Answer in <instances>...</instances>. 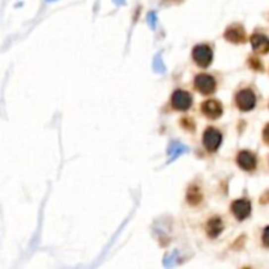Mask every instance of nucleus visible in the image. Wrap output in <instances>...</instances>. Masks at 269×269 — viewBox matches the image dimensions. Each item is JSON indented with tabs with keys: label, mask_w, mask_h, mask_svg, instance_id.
I'll return each instance as SVG.
<instances>
[{
	"label": "nucleus",
	"mask_w": 269,
	"mask_h": 269,
	"mask_svg": "<svg viewBox=\"0 0 269 269\" xmlns=\"http://www.w3.org/2000/svg\"><path fill=\"white\" fill-rule=\"evenodd\" d=\"M251 46L258 54H267L269 52V38L262 33H255L251 37Z\"/></svg>",
	"instance_id": "nucleus-10"
},
{
	"label": "nucleus",
	"mask_w": 269,
	"mask_h": 269,
	"mask_svg": "<svg viewBox=\"0 0 269 269\" xmlns=\"http://www.w3.org/2000/svg\"><path fill=\"white\" fill-rule=\"evenodd\" d=\"M224 38L227 40L228 42H232V44H243L246 41V32H244L243 26L239 25V24H234V25L228 26L226 32H224Z\"/></svg>",
	"instance_id": "nucleus-9"
},
{
	"label": "nucleus",
	"mask_w": 269,
	"mask_h": 269,
	"mask_svg": "<svg viewBox=\"0 0 269 269\" xmlns=\"http://www.w3.org/2000/svg\"><path fill=\"white\" fill-rule=\"evenodd\" d=\"M236 163L244 171H254L256 168V164H258V159H256V155L254 153H251L248 150H243L238 154Z\"/></svg>",
	"instance_id": "nucleus-8"
},
{
	"label": "nucleus",
	"mask_w": 269,
	"mask_h": 269,
	"mask_svg": "<svg viewBox=\"0 0 269 269\" xmlns=\"http://www.w3.org/2000/svg\"><path fill=\"white\" fill-rule=\"evenodd\" d=\"M262 239H263V244L269 248V226H267V227L264 228V232H263Z\"/></svg>",
	"instance_id": "nucleus-14"
},
{
	"label": "nucleus",
	"mask_w": 269,
	"mask_h": 269,
	"mask_svg": "<svg viewBox=\"0 0 269 269\" xmlns=\"http://www.w3.org/2000/svg\"><path fill=\"white\" fill-rule=\"evenodd\" d=\"M223 231V220L220 219V217H213L210 218L206 223V234L212 239H215L217 236H219L220 232Z\"/></svg>",
	"instance_id": "nucleus-11"
},
{
	"label": "nucleus",
	"mask_w": 269,
	"mask_h": 269,
	"mask_svg": "<svg viewBox=\"0 0 269 269\" xmlns=\"http://www.w3.org/2000/svg\"><path fill=\"white\" fill-rule=\"evenodd\" d=\"M202 114L210 120H217L223 113V107L217 100H206L201 105Z\"/></svg>",
	"instance_id": "nucleus-7"
},
{
	"label": "nucleus",
	"mask_w": 269,
	"mask_h": 269,
	"mask_svg": "<svg viewBox=\"0 0 269 269\" xmlns=\"http://www.w3.org/2000/svg\"><path fill=\"white\" fill-rule=\"evenodd\" d=\"M250 64H251V67L254 68V70H262L263 68L260 60L256 59V58H250Z\"/></svg>",
	"instance_id": "nucleus-13"
},
{
	"label": "nucleus",
	"mask_w": 269,
	"mask_h": 269,
	"mask_svg": "<svg viewBox=\"0 0 269 269\" xmlns=\"http://www.w3.org/2000/svg\"><path fill=\"white\" fill-rule=\"evenodd\" d=\"M235 104L242 112H251L256 107V95L250 88L240 90L235 95Z\"/></svg>",
	"instance_id": "nucleus-2"
},
{
	"label": "nucleus",
	"mask_w": 269,
	"mask_h": 269,
	"mask_svg": "<svg viewBox=\"0 0 269 269\" xmlns=\"http://www.w3.org/2000/svg\"><path fill=\"white\" fill-rule=\"evenodd\" d=\"M244 269H250V268H244Z\"/></svg>",
	"instance_id": "nucleus-16"
},
{
	"label": "nucleus",
	"mask_w": 269,
	"mask_h": 269,
	"mask_svg": "<svg viewBox=\"0 0 269 269\" xmlns=\"http://www.w3.org/2000/svg\"><path fill=\"white\" fill-rule=\"evenodd\" d=\"M263 138H264V142L267 145H269V123L264 127V131H263Z\"/></svg>",
	"instance_id": "nucleus-15"
},
{
	"label": "nucleus",
	"mask_w": 269,
	"mask_h": 269,
	"mask_svg": "<svg viewBox=\"0 0 269 269\" xmlns=\"http://www.w3.org/2000/svg\"><path fill=\"white\" fill-rule=\"evenodd\" d=\"M195 88L202 95H210L217 88V82L212 75L198 74L195 78Z\"/></svg>",
	"instance_id": "nucleus-5"
},
{
	"label": "nucleus",
	"mask_w": 269,
	"mask_h": 269,
	"mask_svg": "<svg viewBox=\"0 0 269 269\" xmlns=\"http://www.w3.org/2000/svg\"><path fill=\"white\" fill-rule=\"evenodd\" d=\"M192 58H193L195 63L197 64L198 67H209L210 63L213 62V50H212L209 45L201 44V45H197L193 48Z\"/></svg>",
	"instance_id": "nucleus-1"
},
{
	"label": "nucleus",
	"mask_w": 269,
	"mask_h": 269,
	"mask_svg": "<svg viewBox=\"0 0 269 269\" xmlns=\"http://www.w3.org/2000/svg\"><path fill=\"white\" fill-rule=\"evenodd\" d=\"M231 212L234 214V217L238 220H244L251 215L252 212V206L251 202L246 198H240V200H235L231 204Z\"/></svg>",
	"instance_id": "nucleus-6"
},
{
	"label": "nucleus",
	"mask_w": 269,
	"mask_h": 269,
	"mask_svg": "<svg viewBox=\"0 0 269 269\" xmlns=\"http://www.w3.org/2000/svg\"><path fill=\"white\" fill-rule=\"evenodd\" d=\"M187 200L191 205H197V204H200L202 200V195H201V191H200V188L198 187L189 188V189H188Z\"/></svg>",
	"instance_id": "nucleus-12"
},
{
	"label": "nucleus",
	"mask_w": 269,
	"mask_h": 269,
	"mask_svg": "<svg viewBox=\"0 0 269 269\" xmlns=\"http://www.w3.org/2000/svg\"><path fill=\"white\" fill-rule=\"evenodd\" d=\"M192 104H193V99H192V95L188 91L176 90L172 94L171 105L175 110L187 112L188 109L192 107Z\"/></svg>",
	"instance_id": "nucleus-3"
},
{
	"label": "nucleus",
	"mask_w": 269,
	"mask_h": 269,
	"mask_svg": "<svg viewBox=\"0 0 269 269\" xmlns=\"http://www.w3.org/2000/svg\"><path fill=\"white\" fill-rule=\"evenodd\" d=\"M202 143H204V146L209 153H215L219 149L220 143H222V133L213 126L208 127L204 131Z\"/></svg>",
	"instance_id": "nucleus-4"
}]
</instances>
